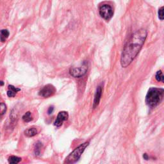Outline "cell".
<instances>
[{
    "label": "cell",
    "instance_id": "1",
    "mask_svg": "<svg viewBox=\"0 0 164 164\" xmlns=\"http://www.w3.org/2000/svg\"><path fill=\"white\" fill-rule=\"evenodd\" d=\"M148 32L144 29H140L132 33L124 46L121 57L122 68L129 66L138 55L147 38Z\"/></svg>",
    "mask_w": 164,
    "mask_h": 164
},
{
    "label": "cell",
    "instance_id": "2",
    "mask_svg": "<svg viewBox=\"0 0 164 164\" xmlns=\"http://www.w3.org/2000/svg\"><path fill=\"white\" fill-rule=\"evenodd\" d=\"M164 96L163 88H150L145 96V103L150 108H154L162 103Z\"/></svg>",
    "mask_w": 164,
    "mask_h": 164
},
{
    "label": "cell",
    "instance_id": "3",
    "mask_svg": "<svg viewBox=\"0 0 164 164\" xmlns=\"http://www.w3.org/2000/svg\"><path fill=\"white\" fill-rule=\"evenodd\" d=\"M89 145V142H85L81 145H79L78 148L75 149L72 153H70L68 156L66 157L64 161V163H76L80 158L82 154L84 152L87 146Z\"/></svg>",
    "mask_w": 164,
    "mask_h": 164
},
{
    "label": "cell",
    "instance_id": "4",
    "mask_svg": "<svg viewBox=\"0 0 164 164\" xmlns=\"http://www.w3.org/2000/svg\"><path fill=\"white\" fill-rule=\"evenodd\" d=\"M99 12L102 18L106 21L110 20L114 15L112 7L108 4H103L101 5L99 8Z\"/></svg>",
    "mask_w": 164,
    "mask_h": 164
},
{
    "label": "cell",
    "instance_id": "5",
    "mask_svg": "<svg viewBox=\"0 0 164 164\" xmlns=\"http://www.w3.org/2000/svg\"><path fill=\"white\" fill-rule=\"evenodd\" d=\"M88 70V65L86 62H84L82 65L79 68H70L69 73L74 78H81L85 75Z\"/></svg>",
    "mask_w": 164,
    "mask_h": 164
},
{
    "label": "cell",
    "instance_id": "6",
    "mask_svg": "<svg viewBox=\"0 0 164 164\" xmlns=\"http://www.w3.org/2000/svg\"><path fill=\"white\" fill-rule=\"evenodd\" d=\"M55 92V87L51 84H47L41 88V90L39 92V94L40 96L43 97H49L54 95Z\"/></svg>",
    "mask_w": 164,
    "mask_h": 164
},
{
    "label": "cell",
    "instance_id": "7",
    "mask_svg": "<svg viewBox=\"0 0 164 164\" xmlns=\"http://www.w3.org/2000/svg\"><path fill=\"white\" fill-rule=\"evenodd\" d=\"M69 118V114L67 112L62 111L60 112L56 117V120L54 122V125L56 127H60L63 125V122L67 121Z\"/></svg>",
    "mask_w": 164,
    "mask_h": 164
},
{
    "label": "cell",
    "instance_id": "8",
    "mask_svg": "<svg viewBox=\"0 0 164 164\" xmlns=\"http://www.w3.org/2000/svg\"><path fill=\"white\" fill-rule=\"evenodd\" d=\"M102 93H103V87H102L101 85H99L97 87L95 93L94 103H93V108H96L97 106L99 105L101 100V97L102 96Z\"/></svg>",
    "mask_w": 164,
    "mask_h": 164
},
{
    "label": "cell",
    "instance_id": "9",
    "mask_svg": "<svg viewBox=\"0 0 164 164\" xmlns=\"http://www.w3.org/2000/svg\"><path fill=\"white\" fill-rule=\"evenodd\" d=\"M8 90L7 91V96L9 97H15L17 94V93L21 91L20 88H17L13 85H8Z\"/></svg>",
    "mask_w": 164,
    "mask_h": 164
},
{
    "label": "cell",
    "instance_id": "10",
    "mask_svg": "<svg viewBox=\"0 0 164 164\" xmlns=\"http://www.w3.org/2000/svg\"><path fill=\"white\" fill-rule=\"evenodd\" d=\"M38 131L37 130L36 128L35 127H32V128H29L28 129H26L24 134L26 135V137H32L36 135L37 134Z\"/></svg>",
    "mask_w": 164,
    "mask_h": 164
},
{
    "label": "cell",
    "instance_id": "11",
    "mask_svg": "<svg viewBox=\"0 0 164 164\" xmlns=\"http://www.w3.org/2000/svg\"><path fill=\"white\" fill-rule=\"evenodd\" d=\"M9 32H8V30L7 29L1 30V32H0V41L2 42H5L8 37H9Z\"/></svg>",
    "mask_w": 164,
    "mask_h": 164
},
{
    "label": "cell",
    "instance_id": "12",
    "mask_svg": "<svg viewBox=\"0 0 164 164\" xmlns=\"http://www.w3.org/2000/svg\"><path fill=\"white\" fill-rule=\"evenodd\" d=\"M22 119H23V120L24 122H29L32 121L33 120L32 114V113H31L30 112H26L24 114V116H23V117H22Z\"/></svg>",
    "mask_w": 164,
    "mask_h": 164
},
{
    "label": "cell",
    "instance_id": "13",
    "mask_svg": "<svg viewBox=\"0 0 164 164\" xmlns=\"http://www.w3.org/2000/svg\"><path fill=\"white\" fill-rule=\"evenodd\" d=\"M8 161L10 164H17L21 161V158L16 156H11L8 158Z\"/></svg>",
    "mask_w": 164,
    "mask_h": 164
},
{
    "label": "cell",
    "instance_id": "14",
    "mask_svg": "<svg viewBox=\"0 0 164 164\" xmlns=\"http://www.w3.org/2000/svg\"><path fill=\"white\" fill-rule=\"evenodd\" d=\"M155 78H156L157 82H161L162 83L164 82V76L161 70H158L157 73H156V75H155Z\"/></svg>",
    "mask_w": 164,
    "mask_h": 164
},
{
    "label": "cell",
    "instance_id": "15",
    "mask_svg": "<svg viewBox=\"0 0 164 164\" xmlns=\"http://www.w3.org/2000/svg\"><path fill=\"white\" fill-rule=\"evenodd\" d=\"M42 147V144L41 142H37L36 144H35V155L38 156V155L41 154V150Z\"/></svg>",
    "mask_w": 164,
    "mask_h": 164
},
{
    "label": "cell",
    "instance_id": "16",
    "mask_svg": "<svg viewBox=\"0 0 164 164\" xmlns=\"http://www.w3.org/2000/svg\"><path fill=\"white\" fill-rule=\"evenodd\" d=\"M7 111V106L4 103H0V116H3Z\"/></svg>",
    "mask_w": 164,
    "mask_h": 164
},
{
    "label": "cell",
    "instance_id": "17",
    "mask_svg": "<svg viewBox=\"0 0 164 164\" xmlns=\"http://www.w3.org/2000/svg\"><path fill=\"white\" fill-rule=\"evenodd\" d=\"M158 17L159 19L161 21L163 20V17H164V14H163V7H161L160 9L158 10Z\"/></svg>",
    "mask_w": 164,
    "mask_h": 164
},
{
    "label": "cell",
    "instance_id": "18",
    "mask_svg": "<svg viewBox=\"0 0 164 164\" xmlns=\"http://www.w3.org/2000/svg\"><path fill=\"white\" fill-rule=\"evenodd\" d=\"M53 110H54V107H53V106H50L47 110V114L49 115L51 114L53 112Z\"/></svg>",
    "mask_w": 164,
    "mask_h": 164
},
{
    "label": "cell",
    "instance_id": "19",
    "mask_svg": "<svg viewBox=\"0 0 164 164\" xmlns=\"http://www.w3.org/2000/svg\"><path fill=\"white\" fill-rule=\"evenodd\" d=\"M143 158L144 159H145V160H149V157H148V155L146 154V153H144L143 154Z\"/></svg>",
    "mask_w": 164,
    "mask_h": 164
},
{
    "label": "cell",
    "instance_id": "20",
    "mask_svg": "<svg viewBox=\"0 0 164 164\" xmlns=\"http://www.w3.org/2000/svg\"><path fill=\"white\" fill-rule=\"evenodd\" d=\"M4 85V82L3 81H0V87Z\"/></svg>",
    "mask_w": 164,
    "mask_h": 164
}]
</instances>
